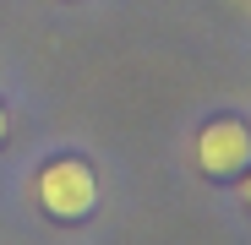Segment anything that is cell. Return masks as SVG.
I'll return each instance as SVG.
<instances>
[{
	"label": "cell",
	"instance_id": "cell-4",
	"mask_svg": "<svg viewBox=\"0 0 251 245\" xmlns=\"http://www.w3.org/2000/svg\"><path fill=\"white\" fill-rule=\"evenodd\" d=\"M6 131H11V120H6V104H0V142H6Z\"/></svg>",
	"mask_w": 251,
	"mask_h": 245
},
{
	"label": "cell",
	"instance_id": "cell-2",
	"mask_svg": "<svg viewBox=\"0 0 251 245\" xmlns=\"http://www.w3.org/2000/svg\"><path fill=\"white\" fill-rule=\"evenodd\" d=\"M251 163V126L235 114H213L197 131V169L207 180H235Z\"/></svg>",
	"mask_w": 251,
	"mask_h": 245
},
{
	"label": "cell",
	"instance_id": "cell-1",
	"mask_svg": "<svg viewBox=\"0 0 251 245\" xmlns=\"http://www.w3.org/2000/svg\"><path fill=\"white\" fill-rule=\"evenodd\" d=\"M38 207L60 223H76L99 207V175L82 158H50L38 169Z\"/></svg>",
	"mask_w": 251,
	"mask_h": 245
},
{
	"label": "cell",
	"instance_id": "cell-3",
	"mask_svg": "<svg viewBox=\"0 0 251 245\" xmlns=\"http://www.w3.org/2000/svg\"><path fill=\"white\" fill-rule=\"evenodd\" d=\"M240 201H246V213H251V163L240 169Z\"/></svg>",
	"mask_w": 251,
	"mask_h": 245
}]
</instances>
